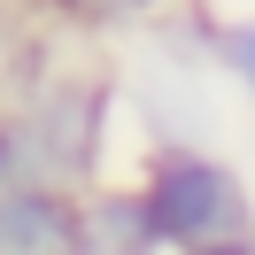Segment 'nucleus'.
I'll return each mask as SVG.
<instances>
[{"label": "nucleus", "instance_id": "0eeeda50", "mask_svg": "<svg viewBox=\"0 0 255 255\" xmlns=\"http://www.w3.org/2000/svg\"><path fill=\"white\" fill-rule=\"evenodd\" d=\"M8 147H16V109L0 101V178H8Z\"/></svg>", "mask_w": 255, "mask_h": 255}, {"label": "nucleus", "instance_id": "39448f33", "mask_svg": "<svg viewBox=\"0 0 255 255\" xmlns=\"http://www.w3.org/2000/svg\"><path fill=\"white\" fill-rule=\"evenodd\" d=\"M201 47L255 109V16H201Z\"/></svg>", "mask_w": 255, "mask_h": 255}, {"label": "nucleus", "instance_id": "f257e3e1", "mask_svg": "<svg viewBox=\"0 0 255 255\" xmlns=\"http://www.w3.org/2000/svg\"><path fill=\"white\" fill-rule=\"evenodd\" d=\"M139 193L170 255H255V186L201 139H147Z\"/></svg>", "mask_w": 255, "mask_h": 255}, {"label": "nucleus", "instance_id": "f03ea898", "mask_svg": "<svg viewBox=\"0 0 255 255\" xmlns=\"http://www.w3.org/2000/svg\"><path fill=\"white\" fill-rule=\"evenodd\" d=\"M8 109H16L8 178H39V186H70V193L109 178V124H116L109 78H39Z\"/></svg>", "mask_w": 255, "mask_h": 255}, {"label": "nucleus", "instance_id": "423d86ee", "mask_svg": "<svg viewBox=\"0 0 255 255\" xmlns=\"http://www.w3.org/2000/svg\"><path fill=\"white\" fill-rule=\"evenodd\" d=\"M78 8H93V16H116V23H139V16H162L170 0H78Z\"/></svg>", "mask_w": 255, "mask_h": 255}, {"label": "nucleus", "instance_id": "7ed1b4c3", "mask_svg": "<svg viewBox=\"0 0 255 255\" xmlns=\"http://www.w3.org/2000/svg\"><path fill=\"white\" fill-rule=\"evenodd\" d=\"M0 255H85V201L70 186L0 178Z\"/></svg>", "mask_w": 255, "mask_h": 255}, {"label": "nucleus", "instance_id": "20e7f679", "mask_svg": "<svg viewBox=\"0 0 255 255\" xmlns=\"http://www.w3.org/2000/svg\"><path fill=\"white\" fill-rule=\"evenodd\" d=\"M78 201H85V255H170L162 232H155V209H147L139 178H101Z\"/></svg>", "mask_w": 255, "mask_h": 255}]
</instances>
